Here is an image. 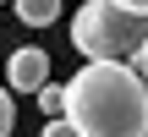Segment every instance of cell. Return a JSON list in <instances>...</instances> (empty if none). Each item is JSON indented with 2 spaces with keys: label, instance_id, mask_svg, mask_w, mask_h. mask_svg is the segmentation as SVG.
<instances>
[{
  "label": "cell",
  "instance_id": "obj_1",
  "mask_svg": "<svg viewBox=\"0 0 148 137\" xmlns=\"http://www.w3.org/2000/svg\"><path fill=\"white\" fill-rule=\"evenodd\" d=\"M66 121L82 137H148V82L132 60H88L66 82Z\"/></svg>",
  "mask_w": 148,
  "mask_h": 137
},
{
  "label": "cell",
  "instance_id": "obj_2",
  "mask_svg": "<svg viewBox=\"0 0 148 137\" xmlns=\"http://www.w3.org/2000/svg\"><path fill=\"white\" fill-rule=\"evenodd\" d=\"M71 44L82 60H137L148 44V16L126 11L121 0H82L71 16Z\"/></svg>",
  "mask_w": 148,
  "mask_h": 137
},
{
  "label": "cell",
  "instance_id": "obj_3",
  "mask_svg": "<svg viewBox=\"0 0 148 137\" xmlns=\"http://www.w3.org/2000/svg\"><path fill=\"white\" fill-rule=\"evenodd\" d=\"M5 88H16V93H38V88H49V55H44L38 44L11 49V60H5Z\"/></svg>",
  "mask_w": 148,
  "mask_h": 137
},
{
  "label": "cell",
  "instance_id": "obj_4",
  "mask_svg": "<svg viewBox=\"0 0 148 137\" xmlns=\"http://www.w3.org/2000/svg\"><path fill=\"white\" fill-rule=\"evenodd\" d=\"M11 5H16L22 27H49V22L60 16V0H11Z\"/></svg>",
  "mask_w": 148,
  "mask_h": 137
},
{
  "label": "cell",
  "instance_id": "obj_5",
  "mask_svg": "<svg viewBox=\"0 0 148 137\" xmlns=\"http://www.w3.org/2000/svg\"><path fill=\"white\" fill-rule=\"evenodd\" d=\"M38 110H44L49 121H60V115H66V88H55V82L38 88Z\"/></svg>",
  "mask_w": 148,
  "mask_h": 137
},
{
  "label": "cell",
  "instance_id": "obj_6",
  "mask_svg": "<svg viewBox=\"0 0 148 137\" xmlns=\"http://www.w3.org/2000/svg\"><path fill=\"white\" fill-rule=\"evenodd\" d=\"M16 132V104H11V88H0V137Z\"/></svg>",
  "mask_w": 148,
  "mask_h": 137
},
{
  "label": "cell",
  "instance_id": "obj_7",
  "mask_svg": "<svg viewBox=\"0 0 148 137\" xmlns=\"http://www.w3.org/2000/svg\"><path fill=\"white\" fill-rule=\"evenodd\" d=\"M44 137H82V132H77L66 115H60V121H44Z\"/></svg>",
  "mask_w": 148,
  "mask_h": 137
},
{
  "label": "cell",
  "instance_id": "obj_8",
  "mask_svg": "<svg viewBox=\"0 0 148 137\" xmlns=\"http://www.w3.org/2000/svg\"><path fill=\"white\" fill-rule=\"evenodd\" d=\"M132 66L143 71V82H148V44H143V49H137V60H132Z\"/></svg>",
  "mask_w": 148,
  "mask_h": 137
},
{
  "label": "cell",
  "instance_id": "obj_9",
  "mask_svg": "<svg viewBox=\"0 0 148 137\" xmlns=\"http://www.w3.org/2000/svg\"><path fill=\"white\" fill-rule=\"evenodd\" d=\"M126 11H137V16H148V0H121Z\"/></svg>",
  "mask_w": 148,
  "mask_h": 137
}]
</instances>
